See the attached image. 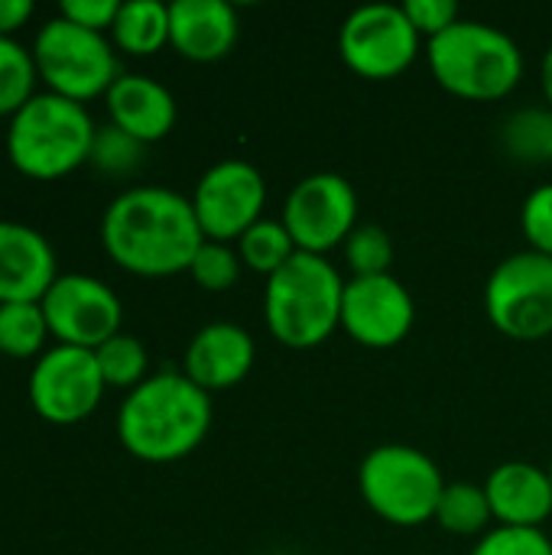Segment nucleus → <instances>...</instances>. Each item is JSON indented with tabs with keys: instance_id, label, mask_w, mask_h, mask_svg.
I'll return each instance as SVG.
<instances>
[{
	"instance_id": "nucleus-10",
	"label": "nucleus",
	"mask_w": 552,
	"mask_h": 555,
	"mask_svg": "<svg viewBox=\"0 0 552 555\" xmlns=\"http://www.w3.org/2000/svg\"><path fill=\"white\" fill-rule=\"evenodd\" d=\"M280 221L299 254L329 257L358 228V192L338 172H312L290 189Z\"/></svg>"
},
{
	"instance_id": "nucleus-33",
	"label": "nucleus",
	"mask_w": 552,
	"mask_h": 555,
	"mask_svg": "<svg viewBox=\"0 0 552 555\" xmlns=\"http://www.w3.org/2000/svg\"><path fill=\"white\" fill-rule=\"evenodd\" d=\"M117 10H120L117 0H65L59 7V16L75 23V26H81V29L107 36L114 20H117Z\"/></svg>"
},
{
	"instance_id": "nucleus-6",
	"label": "nucleus",
	"mask_w": 552,
	"mask_h": 555,
	"mask_svg": "<svg viewBox=\"0 0 552 555\" xmlns=\"http://www.w3.org/2000/svg\"><path fill=\"white\" fill-rule=\"evenodd\" d=\"M358 491L384 524L423 527L436 520L446 478L426 452L403 442H384L364 455Z\"/></svg>"
},
{
	"instance_id": "nucleus-13",
	"label": "nucleus",
	"mask_w": 552,
	"mask_h": 555,
	"mask_svg": "<svg viewBox=\"0 0 552 555\" xmlns=\"http://www.w3.org/2000/svg\"><path fill=\"white\" fill-rule=\"evenodd\" d=\"M267 182L264 172L247 159H221L202 172L192 208L205 241L234 244L241 234L264 218Z\"/></svg>"
},
{
	"instance_id": "nucleus-4",
	"label": "nucleus",
	"mask_w": 552,
	"mask_h": 555,
	"mask_svg": "<svg viewBox=\"0 0 552 555\" xmlns=\"http://www.w3.org/2000/svg\"><path fill=\"white\" fill-rule=\"evenodd\" d=\"M345 283L329 257L296 254L264 286V319L270 335L293 351H309L342 328Z\"/></svg>"
},
{
	"instance_id": "nucleus-8",
	"label": "nucleus",
	"mask_w": 552,
	"mask_h": 555,
	"mask_svg": "<svg viewBox=\"0 0 552 555\" xmlns=\"http://www.w3.org/2000/svg\"><path fill=\"white\" fill-rule=\"evenodd\" d=\"M488 322L514 341L552 335V257L521 250L501 260L485 283Z\"/></svg>"
},
{
	"instance_id": "nucleus-29",
	"label": "nucleus",
	"mask_w": 552,
	"mask_h": 555,
	"mask_svg": "<svg viewBox=\"0 0 552 555\" xmlns=\"http://www.w3.org/2000/svg\"><path fill=\"white\" fill-rule=\"evenodd\" d=\"M143 143L133 140L130 133L117 130L114 124L98 127L94 143H91V166L104 176H130L143 163Z\"/></svg>"
},
{
	"instance_id": "nucleus-19",
	"label": "nucleus",
	"mask_w": 552,
	"mask_h": 555,
	"mask_svg": "<svg viewBox=\"0 0 552 555\" xmlns=\"http://www.w3.org/2000/svg\"><path fill=\"white\" fill-rule=\"evenodd\" d=\"M104 104L111 124L143 146L169 137L176 127V98L150 75H120L104 94Z\"/></svg>"
},
{
	"instance_id": "nucleus-24",
	"label": "nucleus",
	"mask_w": 552,
	"mask_h": 555,
	"mask_svg": "<svg viewBox=\"0 0 552 555\" xmlns=\"http://www.w3.org/2000/svg\"><path fill=\"white\" fill-rule=\"evenodd\" d=\"M49 325L39 302H7L0 306V354L29 361L46 351Z\"/></svg>"
},
{
	"instance_id": "nucleus-32",
	"label": "nucleus",
	"mask_w": 552,
	"mask_h": 555,
	"mask_svg": "<svg viewBox=\"0 0 552 555\" xmlns=\"http://www.w3.org/2000/svg\"><path fill=\"white\" fill-rule=\"evenodd\" d=\"M403 13L410 16L413 29L420 36H426V42L436 39L439 33H446L449 26H455L462 20L455 0H407Z\"/></svg>"
},
{
	"instance_id": "nucleus-36",
	"label": "nucleus",
	"mask_w": 552,
	"mask_h": 555,
	"mask_svg": "<svg viewBox=\"0 0 552 555\" xmlns=\"http://www.w3.org/2000/svg\"><path fill=\"white\" fill-rule=\"evenodd\" d=\"M547 472H550V481H552V462H550V468H547Z\"/></svg>"
},
{
	"instance_id": "nucleus-22",
	"label": "nucleus",
	"mask_w": 552,
	"mask_h": 555,
	"mask_svg": "<svg viewBox=\"0 0 552 555\" xmlns=\"http://www.w3.org/2000/svg\"><path fill=\"white\" fill-rule=\"evenodd\" d=\"M436 524L452 537H485L495 524L485 485H472V481L446 485L436 507Z\"/></svg>"
},
{
	"instance_id": "nucleus-37",
	"label": "nucleus",
	"mask_w": 552,
	"mask_h": 555,
	"mask_svg": "<svg viewBox=\"0 0 552 555\" xmlns=\"http://www.w3.org/2000/svg\"><path fill=\"white\" fill-rule=\"evenodd\" d=\"M550 540H552V537H550Z\"/></svg>"
},
{
	"instance_id": "nucleus-30",
	"label": "nucleus",
	"mask_w": 552,
	"mask_h": 555,
	"mask_svg": "<svg viewBox=\"0 0 552 555\" xmlns=\"http://www.w3.org/2000/svg\"><path fill=\"white\" fill-rule=\"evenodd\" d=\"M472 555H552V540L543 530L491 527L472 546Z\"/></svg>"
},
{
	"instance_id": "nucleus-27",
	"label": "nucleus",
	"mask_w": 552,
	"mask_h": 555,
	"mask_svg": "<svg viewBox=\"0 0 552 555\" xmlns=\"http://www.w3.org/2000/svg\"><path fill=\"white\" fill-rule=\"evenodd\" d=\"M345 260L355 276H384L394 267V241L381 224H358L345 241Z\"/></svg>"
},
{
	"instance_id": "nucleus-35",
	"label": "nucleus",
	"mask_w": 552,
	"mask_h": 555,
	"mask_svg": "<svg viewBox=\"0 0 552 555\" xmlns=\"http://www.w3.org/2000/svg\"><path fill=\"white\" fill-rule=\"evenodd\" d=\"M540 85H543V94H547V104L552 107V42L543 55V65H540Z\"/></svg>"
},
{
	"instance_id": "nucleus-26",
	"label": "nucleus",
	"mask_w": 552,
	"mask_h": 555,
	"mask_svg": "<svg viewBox=\"0 0 552 555\" xmlns=\"http://www.w3.org/2000/svg\"><path fill=\"white\" fill-rule=\"evenodd\" d=\"M36 81L33 49L0 36V117H13L36 94Z\"/></svg>"
},
{
	"instance_id": "nucleus-1",
	"label": "nucleus",
	"mask_w": 552,
	"mask_h": 555,
	"mask_svg": "<svg viewBox=\"0 0 552 555\" xmlns=\"http://www.w3.org/2000/svg\"><path fill=\"white\" fill-rule=\"evenodd\" d=\"M101 244L120 270L163 280L189 273L205 234L192 198L163 185H133L104 208Z\"/></svg>"
},
{
	"instance_id": "nucleus-7",
	"label": "nucleus",
	"mask_w": 552,
	"mask_h": 555,
	"mask_svg": "<svg viewBox=\"0 0 552 555\" xmlns=\"http://www.w3.org/2000/svg\"><path fill=\"white\" fill-rule=\"evenodd\" d=\"M33 62L46 91L78 104L104 98L120 78L111 36L81 29L62 16H52L39 26L33 39Z\"/></svg>"
},
{
	"instance_id": "nucleus-3",
	"label": "nucleus",
	"mask_w": 552,
	"mask_h": 555,
	"mask_svg": "<svg viewBox=\"0 0 552 555\" xmlns=\"http://www.w3.org/2000/svg\"><path fill=\"white\" fill-rule=\"evenodd\" d=\"M94 120L85 104L36 91L7 127L10 166L36 182H55L91 159Z\"/></svg>"
},
{
	"instance_id": "nucleus-23",
	"label": "nucleus",
	"mask_w": 552,
	"mask_h": 555,
	"mask_svg": "<svg viewBox=\"0 0 552 555\" xmlns=\"http://www.w3.org/2000/svg\"><path fill=\"white\" fill-rule=\"evenodd\" d=\"M238 254H241V263L254 273H264L267 280L283 270L299 250L286 231V224L280 218H260L257 224H251L241 241H238Z\"/></svg>"
},
{
	"instance_id": "nucleus-17",
	"label": "nucleus",
	"mask_w": 552,
	"mask_h": 555,
	"mask_svg": "<svg viewBox=\"0 0 552 555\" xmlns=\"http://www.w3.org/2000/svg\"><path fill=\"white\" fill-rule=\"evenodd\" d=\"M485 494L498 527L543 530L552 517L550 472L534 462L498 465L485 481Z\"/></svg>"
},
{
	"instance_id": "nucleus-5",
	"label": "nucleus",
	"mask_w": 552,
	"mask_h": 555,
	"mask_svg": "<svg viewBox=\"0 0 552 555\" xmlns=\"http://www.w3.org/2000/svg\"><path fill=\"white\" fill-rule=\"evenodd\" d=\"M426 62L436 85L462 101H501L524 78L521 46L482 20H459L429 39Z\"/></svg>"
},
{
	"instance_id": "nucleus-9",
	"label": "nucleus",
	"mask_w": 552,
	"mask_h": 555,
	"mask_svg": "<svg viewBox=\"0 0 552 555\" xmlns=\"http://www.w3.org/2000/svg\"><path fill=\"white\" fill-rule=\"evenodd\" d=\"M420 33L413 29L403 7L368 3L345 16L338 29L342 62L371 81H387L403 75L420 55Z\"/></svg>"
},
{
	"instance_id": "nucleus-20",
	"label": "nucleus",
	"mask_w": 552,
	"mask_h": 555,
	"mask_svg": "<svg viewBox=\"0 0 552 555\" xmlns=\"http://www.w3.org/2000/svg\"><path fill=\"white\" fill-rule=\"evenodd\" d=\"M114 49L127 55H156L163 46H169V3L159 0H127L117 10V20L111 26Z\"/></svg>"
},
{
	"instance_id": "nucleus-21",
	"label": "nucleus",
	"mask_w": 552,
	"mask_h": 555,
	"mask_svg": "<svg viewBox=\"0 0 552 555\" xmlns=\"http://www.w3.org/2000/svg\"><path fill=\"white\" fill-rule=\"evenodd\" d=\"M501 146L511 159L524 166L552 163V107H521L501 124Z\"/></svg>"
},
{
	"instance_id": "nucleus-34",
	"label": "nucleus",
	"mask_w": 552,
	"mask_h": 555,
	"mask_svg": "<svg viewBox=\"0 0 552 555\" xmlns=\"http://www.w3.org/2000/svg\"><path fill=\"white\" fill-rule=\"evenodd\" d=\"M36 7L29 0H0V36L13 39L29 20H33Z\"/></svg>"
},
{
	"instance_id": "nucleus-12",
	"label": "nucleus",
	"mask_w": 552,
	"mask_h": 555,
	"mask_svg": "<svg viewBox=\"0 0 552 555\" xmlns=\"http://www.w3.org/2000/svg\"><path fill=\"white\" fill-rule=\"evenodd\" d=\"M39 306L55 345L94 351L107 338L120 335L124 306L117 293L98 276L65 273L49 286Z\"/></svg>"
},
{
	"instance_id": "nucleus-31",
	"label": "nucleus",
	"mask_w": 552,
	"mask_h": 555,
	"mask_svg": "<svg viewBox=\"0 0 552 555\" xmlns=\"http://www.w3.org/2000/svg\"><path fill=\"white\" fill-rule=\"evenodd\" d=\"M521 228L530 241V250L552 257V182L537 185L521 208Z\"/></svg>"
},
{
	"instance_id": "nucleus-28",
	"label": "nucleus",
	"mask_w": 552,
	"mask_h": 555,
	"mask_svg": "<svg viewBox=\"0 0 552 555\" xmlns=\"http://www.w3.org/2000/svg\"><path fill=\"white\" fill-rule=\"evenodd\" d=\"M241 254L231 244L221 241H205L189 267V276L205 289V293H228L241 280Z\"/></svg>"
},
{
	"instance_id": "nucleus-25",
	"label": "nucleus",
	"mask_w": 552,
	"mask_h": 555,
	"mask_svg": "<svg viewBox=\"0 0 552 555\" xmlns=\"http://www.w3.org/2000/svg\"><path fill=\"white\" fill-rule=\"evenodd\" d=\"M94 361L104 377V387L127 390V393L146 380V367H150V354H146L143 341L127 332H120V335L107 338L101 348H94Z\"/></svg>"
},
{
	"instance_id": "nucleus-11",
	"label": "nucleus",
	"mask_w": 552,
	"mask_h": 555,
	"mask_svg": "<svg viewBox=\"0 0 552 555\" xmlns=\"http://www.w3.org/2000/svg\"><path fill=\"white\" fill-rule=\"evenodd\" d=\"M104 377L98 371L94 351L52 345L29 371V403L36 416L52 426H75L88 420L104 400Z\"/></svg>"
},
{
	"instance_id": "nucleus-18",
	"label": "nucleus",
	"mask_w": 552,
	"mask_h": 555,
	"mask_svg": "<svg viewBox=\"0 0 552 555\" xmlns=\"http://www.w3.org/2000/svg\"><path fill=\"white\" fill-rule=\"evenodd\" d=\"M241 36V20L224 0L169 3V46L189 62L224 59Z\"/></svg>"
},
{
	"instance_id": "nucleus-2",
	"label": "nucleus",
	"mask_w": 552,
	"mask_h": 555,
	"mask_svg": "<svg viewBox=\"0 0 552 555\" xmlns=\"http://www.w3.org/2000/svg\"><path fill=\"white\" fill-rule=\"evenodd\" d=\"M211 429V393L182 371H159L133 387L117 410L120 446L150 465L192 455Z\"/></svg>"
},
{
	"instance_id": "nucleus-14",
	"label": "nucleus",
	"mask_w": 552,
	"mask_h": 555,
	"mask_svg": "<svg viewBox=\"0 0 552 555\" xmlns=\"http://www.w3.org/2000/svg\"><path fill=\"white\" fill-rule=\"evenodd\" d=\"M416 322L410 289L394 276H351L342 296V328L361 348H397Z\"/></svg>"
},
{
	"instance_id": "nucleus-16",
	"label": "nucleus",
	"mask_w": 552,
	"mask_h": 555,
	"mask_svg": "<svg viewBox=\"0 0 552 555\" xmlns=\"http://www.w3.org/2000/svg\"><path fill=\"white\" fill-rule=\"evenodd\" d=\"M55 280L52 244L29 224L0 221V306L42 302Z\"/></svg>"
},
{
	"instance_id": "nucleus-15",
	"label": "nucleus",
	"mask_w": 552,
	"mask_h": 555,
	"mask_svg": "<svg viewBox=\"0 0 552 555\" xmlns=\"http://www.w3.org/2000/svg\"><path fill=\"white\" fill-rule=\"evenodd\" d=\"M257 348L247 328L234 322H211L198 328L185 348L182 374L205 393L238 387L254 367Z\"/></svg>"
}]
</instances>
